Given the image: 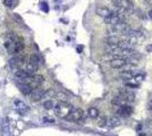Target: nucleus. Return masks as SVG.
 I'll return each mask as SVG.
<instances>
[{
    "instance_id": "21",
    "label": "nucleus",
    "mask_w": 152,
    "mask_h": 136,
    "mask_svg": "<svg viewBox=\"0 0 152 136\" xmlns=\"http://www.w3.org/2000/svg\"><path fill=\"white\" fill-rule=\"evenodd\" d=\"M40 56L39 54H31L30 56V59H29V62L35 65V66H39L40 65Z\"/></svg>"
},
{
    "instance_id": "30",
    "label": "nucleus",
    "mask_w": 152,
    "mask_h": 136,
    "mask_svg": "<svg viewBox=\"0 0 152 136\" xmlns=\"http://www.w3.org/2000/svg\"><path fill=\"white\" fill-rule=\"evenodd\" d=\"M82 45H80V46H77V52H82Z\"/></svg>"
},
{
    "instance_id": "23",
    "label": "nucleus",
    "mask_w": 152,
    "mask_h": 136,
    "mask_svg": "<svg viewBox=\"0 0 152 136\" xmlns=\"http://www.w3.org/2000/svg\"><path fill=\"white\" fill-rule=\"evenodd\" d=\"M109 125L111 126V127H114V126H118V125H120V120H119V118H117V117H112V118H110V120H109Z\"/></svg>"
},
{
    "instance_id": "15",
    "label": "nucleus",
    "mask_w": 152,
    "mask_h": 136,
    "mask_svg": "<svg viewBox=\"0 0 152 136\" xmlns=\"http://www.w3.org/2000/svg\"><path fill=\"white\" fill-rule=\"evenodd\" d=\"M15 108H16V110L19 113H25V112L29 111V107L24 102H22V101H16L15 102Z\"/></svg>"
},
{
    "instance_id": "12",
    "label": "nucleus",
    "mask_w": 152,
    "mask_h": 136,
    "mask_svg": "<svg viewBox=\"0 0 152 136\" xmlns=\"http://www.w3.org/2000/svg\"><path fill=\"white\" fill-rule=\"evenodd\" d=\"M23 64H24V59L21 58L19 56H14V57L9 60V65H10L11 68H19Z\"/></svg>"
},
{
    "instance_id": "26",
    "label": "nucleus",
    "mask_w": 152,
    "mask_h": 136,
    "mask_svg": "<svg viewBox=\"0 0 152 136\" xmlns=\"http://www.w3.org/2000/svg\"><path fill=\"white\" fill-rule=\"evenodd\" d=\"M13 17H14V18H15V19L18 22V24H23V19H22V18H21V17H19L17 14H13Z\"/></svg>"
},
{
    "instance_id": "24",
    "label": "nucleus",
    "mask_w": 152,
    "mask_h": 136,
    "mask_svg": "<svg viewBox=\"0 0 152 136\" xmlns=\"http://www.w3.org/2000/svg\"><path fill=\"white\" fill-rule=\"evenodd\" d=\"M53 107H54V105H53L52 100H47V101H44V103H43V108L47 109V110H50Z\"/></svg>"
},
{
    "instance_id": "7",
    "label": "nucleus",
    "mask_w": 152,
    "mask_h": 136,
    "mask_svg": "<svg viewBox=\"0 0 152 136\" xmlns=\"http://www.w3.org/2000/svg\"><path fill=\"white\" fill-rule=\"evenodd\" d=\"M42 82H43V76H41V75H37V74H34V75H32L31 77H29V78L22 81V83L30 85L33 90L40 88V84H41Z\"/></svg>"
},
{
    "instance_id": "18",
    "label": "nucleus",
    "mask_w": 152,
    "mask_h": 136,
    "mask_svg": "<svg viewBox=\"0 0 152 136\" xmlns=\"http://www.w3.org/2000/svg\"><path fill=\"white\" fill-rule=\"evenodd\" d=\"M31 76H32V74H30V73L26 72L25 69H19V70L16 72V77L19 78L21 81L26 80V78H29V77H31Z\"/></svg>"
},
{
    "instance_id": "3",
    "label": "nucleus",
    "mask_w": 152,
    "mask_h": 136,
    "mask_svg": "<svg viewBox=\"0 0 152 136\" xmlns=\"http://www.w3.org/2000/svg\"><path fill=\"white\" fill-rule=\"evenodd\" d=\"M144 34L143 32L141 31H136V30H133L128 35H125L124 36V40L129 42L131 44L133 45H137V44H141L143 41H144Z\"/></svg>"
},
{
    "instance_id": "8",
    "label": "nucleus",
    "mask_w": 152,
    "mask_h": 136,
    "mask_svg": "<svg viewBox=\"0 0 152 136\" xmlns=\"http://www.w3.org/2000/svg\"><path fill=\"white\" fill-rule=\"evenodd\" d=\"M109 65H110L111 68L119 69V68H124L127 65V62H126L125 58H112L109 61Z\"/></svg>"
},
{
    "instance_id": "25",
    "label": "nucleus",
    "mask_w": 152,
    "mask_h": 136,
    "mask_svg": "<svg viewBox=\"0 0 152 136\" xmlns=\"http://www.w3.org/2000/svg\"><path fill=\"white\" fill-rule=\"evenodd\" d=\"M40 8H41L43 11H46V13H48V11H49V7H48V5H47L46 2H42V3L40 5Z\"/></svg>"
},
{
    "instance_id": "9",
    "label": "nucleus",
    "mask_w": 152,
    "mask_h": 136,
    "mask_svg": "<svg viewBox=\"0 0 152 136\" xmlns=\"http://www.w3.org/2000/svg\"><path fill=\"white\" fill-rule=\"evenodd\" d=\"M84 116V112L82 109H73V111L69 113V116L66 118L67 120L70 121H80Z\"/></svg>"
},
{
    "instance_id": "2",
    "label": "nucleus",
    "mask_w": 152,
    "mask_h": 136,
    "mask_svg": "<svg viewBox=\"0 0 152 136\" xmlns=\"http://www.w3.org/2000/svg\"><path fill=\"white\" fill-rule=\"evenodd\" d=\"M73 105L70 103H68L67 101H60L56 107H54V112L58 117L60 118H67L69 116V113L73 111Z\"/></svg>"
},
{
    "instance_id": "1",
    "label": "nucleus",
    "mask_w": 152,
    "mask_h": 136,
    "mask_svg": "<svg viewBox=\"0 0 152 136\" xmlns=\"http://www.w3.org/2000/svg\"><path fill=\"white\" fill-rule=\"evenodd\" d=\"M5 46H6L9 54L19 56L22 53L23 49H24V43H23L22 39L14 35L13 33H10V34L7 35V39L5 41Z\"/></svg>"
},
{
    "instance_id": "10",
    "label": "nucleus",
    "mask_w": 152,
    "mask_h": 136,
    "mask_svg": "<svg viewBox=\"0 0 152 136\" xmlns=\"http://www.w3.org/2000/svg\"><path fill=\"white\" fill-rule=\"evenodd\" d=\"M117 113H118V116L124 117V118L129 117L133 113V108L131 105H128V104H124V105L119 107V109L117 110Z\"/></svg>"
},
{
    "instance_id": "14",
    "label": "nucleus",
    "mask_w": 152,
    "mask_h": 136,
    "mask_svg": "<svg viewBox=\"0 0 152 136\" xmlns=\"http://www.w3.org/2000/svg\"><path fill=\"white\" fill-rule=\"evenodd\" d=\"M119 75H120V77H121L123 80H133V78L136 76V73L133 72V70H131V69H125V70L121 72Z\"/></svg>"
},
{
    "instance_id": "20",
    "label": "nucleus",
    "mask_w": 152,
    "mask_h": 136,
    "mask_svg": "<svg viewBox=\"0 0 152 136\" xmlns=\"http://www.w3.org/2000/svg\"><path fill=\"white\" fill-rule=\"evenodd\" d=\"M88 115H89L90 118L97 119V118L99 117V110H98L97 108H94V107H91V108L88 110Z\"/></svg>"
},
{
    "instance_id": "4",
    "label": "nucleus",
    "mask_w": 152,
    "mask_h": 136,
    "mask_svg": "<svg viewBox=\"0 0 152 136\" xmlns=\"http://www.w3.org/2000/svg\"><path fill=\"white\" fill-rule=\"evenodd\" d=\"M110 31H111L112 33H115V34H123V35L125 36V35H128L133 30H132V27L124 21V22L117 23V24H115V25H111Z\"/></svg>"
},
{
    "instance_id": "27",
    "label": "nucleus",
    "mask_w": 152,
    "mask_h": 136,
    "mask_svg": "<svg viewBox=\"0 0 152 136\" xmlns=\"http://www.w3.org/2000/svg\"><path fill=\"white\" fill-rule=\"evenodd\" d=\"M126 86H128V88H131V89H136V88H139L137 84H131V83H127Z\"/></svg>"
},
{
    "instance_id": "31",
    "label": "nucleus",
    "mask_w": 152,
    "mask_h": 136,
    "mask_svg": "<svg viewBox=\"0 0 152 136\" xmlns=\"http://www.w3.org/2000/svg\"><path fill=\"white\" fill-rule=\"evenodd\" d=\"M149 17H150V18L152 19V9L150 10V11H149Z\"/></svg>"
},
{
    "instance_id": "16",
    "label": "nucleus",
    "mask_w": 152,
    "mask_h": 136,
    "mask_svg": "<svg viewBox=\"0 0 152 136\" xmlns=\"http://www.w3.org/2000/svg\"><path fill=\"white\" fill-rule=\"evenodd\" d=\"M123 41V39L118 38V36H108L106 39V43L107 45H119V43Z\"/></svg>"
},
{
    "instance_id": "6",
    "label": "nucleus",
    "mask_w": 152,
    "mask_h": 136,
    "mask_svg": "<svg viewBox=\"0 0 152 136\" xmlns=\"http://www.w3.org/2000/svg\"><path fill=\"white\" fill-rule=\"evenodd\" d=\"M124 19H125V17H124V14L123 13H120V11H114L112 10L111 14L103 19V22L106 24H109V25H115L117 23L124 22Z\"/></svg>"
},
{
    "instance_id": "17",
    "label": "nucleus",
    "mask_w": 152,
    "mask_h": 136,
    "mask_svg": "<svg viewBox=\"0 0 152 136\" xmlns=\"http://www.w3.org/2000/svg\"><path fill=\"white\" fill-rule=\"evenodd\" d=\"M125 102H126V101H125V99H124V96H123L121 94L115 96V98L111 100V104H112V105H117V107H121V105H124Z\"/></svg>"
},
{
    "instance_id": "29",
    "label": "nucleus",
    "mask_w": 152,
    "mask_h": 136,
    "mask_svg": "<svg viewBox=\"0 0 152 136\" xmlns=\"http://www.w3.org/2000/svg\"><path fill=\"white\" fill-rule=\"evenodd\" d=\"M148 108H149V110H151L152 111V100L149 102V104H148Z\"/></svg>"
},
{
    "instance_id": "19",
    "label": "nucleus",
    "mask_w": 152,
    "mask_h": 136,
    "mask_svg": "<svg viewBox=\"0 0 152 136\" xmlns=\"http://www.w3.org/2000/svg\"><path fill=\"white\" fill-rule=\"evenodd\" d=\"M18 88H19V90L22 91V93H24L25 95H30V94L32 93V91H33V89H32L30 85L24 84V83H21Z\"/></svg>"
},
{
    "instance_id": "28",
    "label": "nucleus",
    "mask_w": 152,
    "mask_h": 136,
    "mask_svg": "<svg viewBox=\"0 0 152 136\" xmlns=\"http://www.w3.org/2000/svg\"><path fill=\"white\" fill-rule=\"evenodd\" d=\"M145 50L147 52H152V44H148L145 46Z\"/></svg>"
},
{
    "instance_id": "22",
    "label": "nucleus",
    "mask_w": 152,
    "mask_h": 136,
    "mask_svg": "<svg viewBox=\"0 0 152 136\" xmlns=\"http://www.w3.org/2000/svg\"><path fill=\"white\" fill-rule=\"evenodd\" d=\"M3 5L7 8H14L18 5V0H3Z\"/></svg>"
},
{
    "instance_id": "13",
    "label": "nucleus",
    "mask_w": 152,
    "mask_h": 136,
    "mask_svg": "<svg viewBox=\"0 0 152 136\" xmlns=\"http://www.w3.org/2000/svg\"><path fill=\"white\" fill-rule=\"evenodd\" d=\"M111 11H112V10H110L109 8L103 7V6H100V7H98V8L96 9L97 15H98V16H100V17H102L103 19H104L106 17H108V16L111 14Z\"/></svg>"
},
{
    "instance_id": "11",
    "label": "nucleus",
    "mask_w": 152,
    "mask_h": 136,
    "mask_svg": "<svg viewBox=\"0 0 152 136\" xmlns=\"http://www.w3.org/2000/svg\"><path fill=\"white\" fill-rule=\"evenodd\" d=\"M46 94H47L46 91L41 90L40 88H38V89H34V90L32 91V93L30 94V98H31L33 101H39V100H41Z\"/></svg>"
},
{
    "instance_id": "32",
    "label": "nucleus",
    "mask_w": 152,
    "mask_h": 136,
    "mask_svg": "<svg viewBox=\"0 0 152 136\" xmlns=\"http://www.w3.org/2000/svg\"><path fill=\"white\" fill-rule=\"evenodd\" d=\"M139 136H147V135H145V134H140Z\"/></svg>"
},
{
    "instance_id": "5",
    "label": "nucleus",
    "mask_w": 152,
    "mask_h": 136,
    "mask_svg": "<svg viewBox=\"0 0 152 136\" xmlns=\"http://www.w3.org/2000/svg\"><path fill=\"white\" fill-rule=\"evenodd\" d=\"M112 3L120 13H131L134 9V3L131 0H114Z\"/></svg>"
}]
</instances>
